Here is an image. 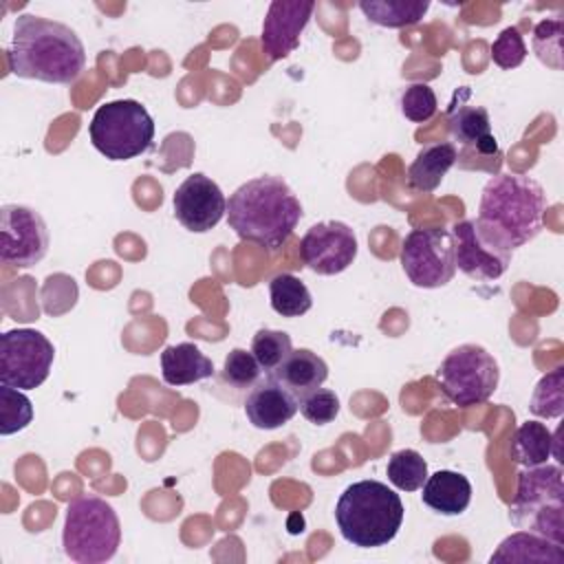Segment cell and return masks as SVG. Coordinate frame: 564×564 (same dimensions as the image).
<instances>
[{"label": "cell", "mask_w": 564, "mask_h": 564, "mask_svg": "<svg viewBox=\"0 0 564 564\" xmlns=\"http://www.w3.org/2000/svg\"><path fill=\"white\" fill-rule=\"evenodd\" d=\"M7 53L13 75L46 84H73L86 66L84 44L70 26L31 13L15 18Z\"/></svg>", "instance_id": "cell-1"}, {"label": "cell", "mask_w": 564, "mask_h": 564, "mask_svg": "<svg viewBox=\"0 0 564 564\" xmlns=\"http://www.w3.org/2000/svg\"><path fill=\"white\" fill-rule=\"evenodd\" d=\"M302 218V205L280 176H256L227 200V223L238 238L278 251Z\"/></svg>", "instance_id": "cell-2"}, {"label": "cell", "mask_w": 564, "mask_h": 564, "mask_svg": "<svg viewBox=\"0 0 564 564\" xmlns=\"http://www.w3.org/2000/svg\"><path fill=\"white\" fill-rule=\"evenodd\" d=\"M544 212L546 194L542 185L531 176L509 172L485 183L476 220L513 251L542 231Z\"/></svg>", "instance_id": "cell-3"}, {"label": "cell", "mask_w": 564, "mask_h": 564, "mask_svg": "<svg viewBox=\"0 0 564 564\" xmlns=\"http://www.w3.org/2000/svg\"><path fill=\"white\" fill-rule=\"evenodd\" d=\"M403 502L379 480L348 485L337 505L335 522L346 542L359 549H377L392 542L403 524Z\"/></svg>", "instance_id": "cell-4"}, {"label": "cell", "mask_w": 564, "mask_h": 564, "mask_svg": "<svg viewBox=\"0 0 564 564\" xmlns=\"http://www.w3.org/2000/svg\"><path fill=\"white\" fill-rule=\"evenodd\" d=\"M518 529L538 533L564 546V485L560 465L524 467L509 507Z\"/></svg>", "instance_id": "cell-5"}, {"label": "cell", "mask_w": 564, "mask_h": 564, "mask_svg": "<svg viewBox=\"0 0 564 564\" xmlns=\"http://www.w3.org/2000/svg\"><path fill=\"white\" fill-rule=\"evenodd\" d=\"M121 524L110 502L99 496H79L66 507L62 546L79 564H101L115 557Z\"/></svg>", "instance_id": "cell-6"}, {"label": "cell", "mask_w": 564, "mask_h": 564, "mask_svg": "<svg viewBox=\"0 0 564 564\" xmlns=\"http://www.w3.org/2000/svg\"><path fill=\"white\" fill-rule=\"evenodd\" d=\"M88 134L108 161H130L152 145L154 121L137 99H115L95 110Z\"/></svg>", "instance_id": "cell-7"}, {"label": "cell", "mask_w": 564, "mask_h": 564, "mask_svg": "<svg viewBox=\"0 0 564 564\" xmlns=\"http://www.w3.org/2000/svg\"><path fill=\"white\" fill-rule=\"evenodd\" d=\"M436 381L458 408L485 403L500 381L498 361L478 344H460L436 368Z\"/></svg>", "instance_id": "cell-8"}, {"label": "cell", "mask_w": 564, "mask_h": 564, "mask_svg": "<svg viewBox=\"0 0 564 564\" xmlns=\"http://www.w3.org/2000/svg\"><path fill=\"white\" fill-rule=\"evenodd\" d=\"M53 359L51 339L35 328H13L0 335V383L35 390L48 379Z\"/></svg>", "instance_id": "cell-9"}, {"label": "cell", "mask_w": 564, "mask_h": 564, "mask_svg": "<svg viewBox=\"0 0 564 564\" xmlns=\"http://www.w3.org/2000/svg\"><path fill=\"white\" fill-rule=\"evenodd\" d=\"M399 258L403 273L419 289L445 286L456 273L454 240L443 227L412 229L403 238Z\"/></svg>", "instance_id": "cell-10"}, {"label": "cell", "mask_w": 564, "mask_h": 564, "mask_svg": "<svg viewBox=\"0 0 564 564\" xmlns=\"http://www.w3.org/2000/svg\"><path fill=\"white\" fill-rule=\"evenodd\" d=\"M454 260L467 278L478 282L498 280L511 264L513 251L476 218L460 220L452 227Z\"/></svg>", "instance_id": "cell-11"}, {"label": "cell", "mask_w": 564, "mask_h": 564, "mask_svg": "<svg viewBox=\"0 0 564 564\" xmlns=\"http://www.w3.org/2000/svg\"><path fill=\"white\" fill-rule=\"evenodd\" d=\"M48 251V229L40 212L26 205H2L0 209V260L26 269Z\"/></svg>", "instance_id": "cell-12"}, {"label": "cell", "mask_w": 564, "mask_h": 564, "mask_svg": "<svg viewBox=\"0 0 564 564\" xmlns=\"http://www.w3.org/2000/svg\"><path fill=\"white\" fill-rule=\"evenodd\" d=\"M302 262L319 275H337L357 258V236L341 220H324L306 229L300 240Z\"/></svg>", "instance_id": "cell-13"}, {"label": "cell", "mask_w": 564, "mask_h": 564, "mask_svg": "<svg viewBox=\"0 0 564 564\" xmlns=\"http://www.w3.org/2000/svg\"><path fill=\"white\" fill-rule=\"evenodd\" d=\"M172 205L176 220L194 234L214 229L227 214V198L223 189L200 172H194L176 187Z\"/></svg>", "instance_id": "cell-14"}, {"label": "cell", "mask_w": 564, "mask_h": 564, "mask_svg": "<svg viewBox=\"0 0 564 564\" xmlns=\"http://www.w3.org/2000/svg\"><path fill=\"white\" fill-rule=\"evenodd\" d=\"M313 11L315 2L311 0H273L262 22V53L271 62L291 55L297 48L300 35L304 33Z\"/></svg>", "instance_id": "cell-15"}, {"label": "cell", "mask_w": 564, "mask_h": 564, "mask_svg": "<svg viewBox=\"0 0 564 564\" xmlns=\"http://www.w3.org/2000/svg\"><path fill=\"white\" fill-rule=\"evenodd\" d=\"M300 410V399L271 372L264 375L245 399V414L258 430H278Z\"/></svg>", "instance_id": "cell-16"}, {"label": "cell", "mask_w": 564, "mask_h": 564, "mask_svg": "<svg viewBox=\"0 0 564 564\" xmlns=\"http://www.w3.org/2000/svg\"><path fill=\"white\" fill-rule=\"evenodd\" d=\"M421 500L441 516H460L471 502V482L452 469H438L423 482Z\"/></svg>", "instance_id": "cell-17"}, {"label": "cell", "mask_w": 564, "mask_h": 564, "mask_svg": "<svg viewBox=\"0 0 564 564\" xmlns=\"http://www.w3.org/2000/svg\"><path fill=\"white\" fill-rule=\"evenodd\" d=\"M214 375L212 359L189 341L167 346L161 352V377L167 386H189Z\"/></svg>", "instance_id": "cell-18"}, {"label": "cell", "mask_w": 564, "mask_h": 564, "mask_svg": "<svg viewBox=\"0 0 564 564\" xmlns=\"http://www.w3.org/2000/svg\"><path fill=\"white\" fill-rule=\"evenodd\" d=\"M271 375L297 399H302L304 394L322 388V383L328 379V366L317 352L297 348L291 350V355Z\"/></svg>", "instance_id": "cell-19"}, {"label": "cell", "mask_w": 564, "mask_h": 564, "mask_svg": "<svg viewBox=\"0 0 564 564\" xmlns=\"http://www.w3.org/2000/svg\"><path fill=\"white\" fill-rule=\"evenodd\" d=\"M447 123H449L452 137L458 143H463L467 148H476L480 154L498 152L496 137L491 134L489 112L482 106H471V104L452 106Z\"/></svg>", "instance_id": "cell-20"}, {"label": "cell", "mask_w": 564, "mask_h": 564, "mask_svg": "<svg viewBox=\"0 0 564 564\" xmlns=\"http://www.w3.org/2000/svg\"><path fill=\"white\" fill-rule=\"evenodd\" d=\"M458 150L449 141L421 148L412 165L408 167V185L416 192H434L449 167L456 163Z\"/></svg>", "instance_id": "cell-21"}, {"label": "cell", "mask_w": 564, "mask_h": 564, "mask_svg": "<svg viewBox=\"0 0 564 564\" xmlns=\"http://www.w3.org/2000/svg\"><path fill=\"white\" fill-rule=\"evenodd\" d=\"M491 562H564L562 544L542 538L531 531H518L505 538L498 551L491 555Z\"/></svg>", "instance_id": "cell-22"}, {"label": "cell", "mask_w": 564, "mask_h": 564, "mask_svg": "<svg viewBox=\"0 0 564 564\" xmlns=\"http://www.w3.org/2000/svg\"><path fill=\"white\" fill-rule=\"evenodd\" d=\"M553 454V434L540 421L522 423L509 443V456L522 467L544 465Z\"/></svg>", "instance_id": "cell-23"}, {"label": "cell", "mask_w": 564, "mask_h": 564, "mask_svg": "<svg viewBox=\"0 0 564 564\" xmlns=\"http://www.w3.org/2000/svg\"><path fill=\"white\" fill-rule=\"evenodd\" d=\"M359 9L372 24L403 29L423 20L430 0H361Z\"/></svg>", "instance_id": "cell-24"}, {"label": "cell", "mask_w": 564, "mask_h": 564, "mask_svg": "<svg viewBox=\"0 0 564 564\" xmlns=\"http://www.w3.org/2000/svg\"><path fill=\"white\" fill-rule=\"evenodd\" d=\"M271 308L282 317H300L313 306L311 291L306 284L291 273H278L269 282Z\"/></svg>", "instance_id": "cell-25"}, {"label": "cell", "mask_w": 564, "mask_h": 564, "mask_svg": "<svg viewBox=\"0 0 564 564\" xmlns=\"http://www.w3.org/2000/svg\"><path fill=\"white\" fill-rule=\"evenodd\" d=\"M388 480L401 491H416L427 478V463L416 449H399L388 458Z\"/></svg>", "instance_id": "cell-26"}, {"label": "cell", "mask_w": 564, "mask_h": 564, "mask_svg": "<svg viewBox=\"0 0 564 564\" xmlns=\"http://www.w3.org/2000/svg\"><path fill=\"white\" fill-rule=\"evenodd\" d=\"M33 421L31 399L7 383L0 386V434L9 436L24 430Z\"/></svg>", "instance_id": "cell-27"}, {"label": "cell", "mask_w": 564, "mask_h": 564, "mask_svg": "<svg viewBox=\"0 0 564 564\" xmlns=\"http://www.w3.org/2000/svg\"><path fill=\"white\" fill-rule=\"evenodd\" d=\"M293 350L291 335L284 330L260 328L251 339V352L258 359L262 372H273Z\"/></svg>", "instance_id": "cell-28"}, {"label": "cell", "mask_w": 564, "mask_h": 564, "mask_svg": "<svg viewBox=\"0 0 564 564\" xmlns=\"http://www.w3.org/2000/svg\"><path fill=\"white\" fill-rule=\"evenodd\" d=\"M529 410L535 416H560L564 412V368H555L553 372L544 375L531 397Z\"/></svg>", "instance_id": "cell-29"}, {"label": "cell", "mask_w": 564, "mask_h": 564, "mask_svg": "<svg viewBox=\"0 0 564 564\" xmlns=\"http://www.w3.org/2000/svg\"><path fill=\"white\" fill-rule=\"evenodd\" d=\"M562 20H542L533 29V51L538 59L555 70L562 68Z\"/></svg>", "instance_id": "cell-30"}, {"label": "cell", "mask_w": 564, "mask_h": 564, "mask_svg": "<svg viewBox=\"0 0 564 564\" xmlns=\"http://www.w3.org/2000/svg\"><path fill=\"white\" fill-rule=\"evenodd\" d=\"M262 375V368L258 364V359L253 357L251 350H242V348H234L223 364V379L242 390V388H253L258 383Z\"/></svg>", "instance_id": "cell-31"}, {"label": "cell", "mask_w": 564, "mask_h": 564, "mask_svg": "<svg viewBox=\"0 0 564 564\" xmlns=\"http://www.w3.org/2000/svg\"><path fill=\"white\" fill-rule=\"evenodd\" d=\"M436 106H438V101H436L432 86L423 84V82L410 84L401 95V112L405 119H410L414 123L430 121L436 112Z\"/></svg>", "instance_id": "cell-32"}, {"label": "cell", "mask_w": 564, "mask_h": 564, "mask_svg": "<svg viewBox=\"0 0 564 564\" xmlns=\"http://www.w3.org/2000/svg\"><path fill=\"white\" fill-rule=\"evenodd\" d=\"M302 416L313 425H326L339 414V397L328 388H317L300 399Z\"/></svg>", "instance_id": "cell-33"}, {"label": "cell", "mask_w": 564, "mask_h": 564, "mask_svg": "<svg viewBox=\"0 0 564 564\" xmlns=\"http://www.w3.org/2000/svg\"><path fill=\"white\" fill-rule=\"evenodd\" d=\"M527 57V44L516 26H507L491 44V59L496 66L511 70L518 68Z\"/></svg>", "instance_id": "cell-34"}]
</instances>
